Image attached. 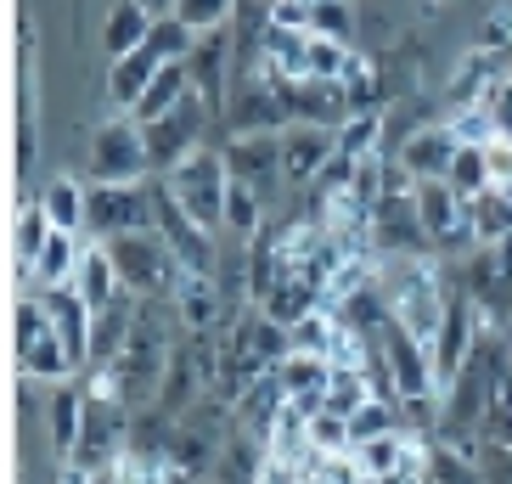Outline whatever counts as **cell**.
I'll use <instances>...</instances> for the list:
<instances>
[{"label": "cell", "instance_id": "7bdbcfd3", "mask_svg": "<svg viewBox=\"0 0 512 484\" xmlns=\"http://www.w3.org/2000/svg\"><path fill=\"white\" fill-rule=\"evenodd\" d=\"M417 6H445V0H417Z\"/></svg>", "mask_w": 512, "mask_h": 484}, {"label": "cell", "instance_id": "d6a6232c", "mask_svg": "<svg viewBox=\"0 0 512 484\" xmlns=\"http://www.w3.org/2000/svg\"><path fill=\"white\" fill-rule=\"evenodd\" d=\"M361 46H338V40H310V79H332V85H344L349 68H355Z\"/></svg>", "mask_w": 512, "mask_h": 484}, {"label": "cell", "instance_id": "7402d4cb", "mask_svg": "<svg viewBox=\"0 0 512 484\" xmlns=\"http://www.w3.org/2000/svg\"><path fill=\"white\" fill-rule=\"evenodd\" d=\"M74 288H79V299L91 304V310H107V304L124 293L119 265H113V254H107V242H85V254H79V271H74Z\"/></svg>", "mask_w": 512, "mask_h": 484}, {"label": "cell", "instance_id": "ba28073f", "mask_svg": "<svg viewBox=\"0 0 512 484\" xmlns=\"http://www.w3.org/2000/svg\"><path fill=\"white\" fill-rule=\"evenodd\" d=\"M383 361H389V378H394V394H400V406L406 400H439V378H434V349L411 338L400 321L383 327Z\"/></svg>", "mask_w": 512, "mask_h": 484}, {"label": "cell", "instance_id": "836d02e7", "mask_svg": "<svg viewBox=\"0 0 512 484\" xmlns=\"http://www.w3.org/2000/svg\"><path fill=\"white\" fill-rule=\"evenodd\" d=\"M445 181L456 186V197H462V203H473V197L490 192V164H484V147H462V152H456V164H451V175H445Z\"/></svg>", "mask_w": 512, "mask_h": 484}, {"label": "cell", "instance_id": "277c9868", "mask_svg": "<svg viewBox=\"0 0 512 484\" xmlns=\"http://www.w3.org/2000/svg\"><path fill=\"white\" fill-rule=\"evenodd\" d=\"M152 231L164 237V248L175 254V265L181 271H197V276H220V242H214V231H203L192 220V214L169 197L164 181H152Z\"/></svg>", "mask_w": 512, "mask_h": 484}, {"label": "cell", "instance_id": "ac0fdd59", "mask_svg": "<svg viewBox=\"0 0 512 484\" xmlns=\"http://www.w3.org/2000/svg\"><path fill=\"white\" fill-rule=\"evenodd\" d=\"M158 68H164V57H158L152 46L130 51V57H119V62H107V102L119 107V113H136L141 96H147L152 79H158Z\"/></svg>", "mask_w": 512, "mask_h": 484}, {"label": "cell", "instance_id": "ee69618b", "mask_svg": "<svg viewBox=\"0 0 512 484\" xmlns=\"http://www.w3.org/2000/svg\"><path fill=\"white\" fill-rule=\"evenodd\" d=\"M507 349H512V321H507Z\"/></svg>", "mask_w": 512, "mask_h": 484}, {"label": "cell", "instance_id": "f546056e", "mask_svg": "<svg viewBox=\"0 0 512 484\" xmlns=\"http://www.w3.org/2000/svg\"><path fill=\"white\" fill-rule=\"evenodd\" d=\"M310 34L338 40V46H361V40H355V34H361V23H355V0H310Z\"/></svg>", "mask_w": 512, "mask_h": 484}, {"label": "cell", "instance_id": "5bb4252c", "mask_svg": "<svg viewBox=\"0 0 512 484\" xmlns=\"http://www.w3.org/2000/svg\"><path fill=\"white\" fill-rule=\"evenodd\" d=\"M40 152V85H34V40L23 23V46H17V181L34 169Z\"/></svg>", "mask_w": 512, "mask_h": 484}, {"label": "cell", "instance_id": "52a82bcc", "mask_svg": "<svg viewBox=\"0 0 512 484\" xmlns=\"http://www.w3.org/2000/svg\"><path fill=\"white\" fill-rule=\"evenodd\" d=\"M259 74V68H254ZM265 79V74H259ZM282 91V107H287V124H310V130H344L355 119V102H349L344 85L332 79H271Z\"/></svg>", "mask_w": 512, "mask_h": 484}, {"label": "cell", "instance_id": "7c38bea8", "mask_svg": "<svg viewBox=\"0 0 512 484\" xmlns=\"http://www.w3.org/2000/svg\"><path fill=\"white\" fill-rule=\"evenodd\" d=\"M338 158V130H310V124H287L282 130V175L287 192H310Z\"/></svg>", "mask_w": 512, "mask_h": 484}, {"label": "cell", "instance_id": "ab89813d", "mask_svg": "<svg viewBox=\"0 0 512 484\" xmlns=\"http://www.w3.org/2000/svg\"><path fill=\"white\" fill-rule=\"evenodd\" d=\"M479 479L484 484H512V451L507 445H484L479 439Z\"/></svg>", "mask_w": 512, "mask_h": 484}, {"label": "cell", "instance_id": "4316f807", "mask_svg": "<svg viewBox=\"0 0 512 484\" xmlns=\"http://www.w3.org/2000/svg\"><path fill=\"white\" fill-rule=\"evenodd\" d=\"M332 344H338V310H310L304 321L287 327V355H321V361H332Z\"/></svg>", "mask_w": 512, "mask_h": 484}, {"label": "cell", "instance_id": "ffe728a7", "mask_svg": "<svg viewBox=\"0 0 512 484\" xmlns=\"http://www.w3.org/2000/svg\"><path fill=\"white\" fill-rule=\"evenodd\" d=\"M79 254H85V242H79L74 231H51V242L40 248V259H34L29 271H23L29 293L68 288V282H74V271H79Z\"/></svg>", "mask_w": 512, "mask_h": 484}, {"label": "cell", "instance_id": "7a4b0ae2", "mask_svg": "<svg viewBox=\"0 0 512 484\" xmlns=\"http://www.w3.org/2000/svg\"><path fill=\"white\" fill-rule=\"evenodd\" d=\"M169 197L192 214L203 231H226V197H231V169H226V152L220 147H197L181 169H169L164 175Z\"/></svg>", "mask_w": 512, "mask_h": 484}, {"label": "cell", "instance_id": "d590c367", "mask_svg": "<svg viewBox=\"0 0 512 484\" xmlns=\"http://www.w3.org/2000/svg\"><path fill=\"white\" fill-rule=\"evenodd\" d=\"M175 17H181L186 29L209 34V29H226L231 17H237V0H175Z\"/></svg>", "mask_w": 512, "mask_h": 484}, {"label": "cell", "instance_id": "8992f818", "mask_svg": "<svg viewBox=\"0 0 512 484\" xmlns=\"http://www.w3.org/2000/svg\"><path fill=\"white\" fill-rule=\"evenodd\" d=\"M214 124V113L197 102V91L186 96L175 113H164L158 124H147V158H152V175L164 181L169 169H181L197 147H203V130Z\"/></svg>", "mask_w": 512, "mask_h": 484}, {"label": "cell", "instance_id": "2e32d148", "mask_svg": "<svg viewBox=\"0 0 512 484\" xmlns=\"http://www.w3.org/2000/svg\"><path fill=\"white\" fill-rule=\"evenodd\" d=\"M276 378H282V394H287L293 411H304V417H321V411H327L332 361H321V355H287V361L276 366Z\"/></svg>", "mask_w": 512, "mask_h": 484}, {"label": "cell", "instance_id": "74e56055", "mask_svg": "<svg viewBox=\"0 0 512 484\" xmlns=\"http://www.w3.org/2000/svg\"><path fill=\"white\" fill-rule=\"evenodd\" d=\"M451 136L462 141V147H490V141L501 136L496 130V119H490V107H467V113H451Z\"/></svg>", "mask_w": 512, "mask_h": 484}, {"label": "cell", "instance_id": "5b68a950", "mask_svg": "<svg viewBox=\"0 0 512 484\" xmlns=\"http://www.w3.org/2000/svg\"><path fill=\"white\" fill-rule=\"evenodd\" d=\"M107 254L119 265L124 293H136V299H169L175 276H181V265H175V254L164 248L158 231H124V237L107 242Z\"/></svg>", "mask_w": 512, "mask_h": 484}, {"label": "cell", "instance_id": "e575fe53", "mask_svg": "<svg viewBox=\"0 0 512 484\" xmlns=\"http://www.w3.org/2000/svg\"><path fill=\"white\" fill-rule=\"evenodd\" d=\"M484 445H507L512 451V366L496 378V394H490V411H484Z\"/></svg>", "mask_w": 512, "mask_h": 484}, {"label": "cell", "instance_id": "60d3db41", "mask_svg": "<svg viewBox=\"0 0 512 484\" xmlns=\"http://www.w3.org/2000/svg\"><path fill=\"white\" fill-rule=\"evenodd\" d=\"M484 164H490V186H507L512 192V136H496L484 147Z\"/></svg>", "mask_w": 512, "mask_h": 484}, {"label": "cell", "instance_id": "d4e9b609", "mask_svg": "<svg viewBox=\"0 0 512 484\" xmlns=\"http://www.w3.org/2000/svg\"><path fill=\"white\" fill-rule=\"evenodd\" d=\"M259 310H265L276 327H293V321H304L310 310H321V288L299 271H282V282L271 288V299L259 304Z\"/></svg>", "mask_w": 512, "mask_h": 484}, {"label": "cell", "instance_id": "8fae6325", "mask_svg": "<svg viewBox=\"0 0 512 484\" xmlns=\"http://www.w3.org/2000/svg\"><path fill=\"white\" fill-rule=\"evenodd\" d=\"M220 152H226L231 181L254 186L265 203L287 186V175H282V136H231Z\"/></svg>", "mask_w": 512, "mask_h": 484}, {"label": "cell", "instance_id": "4fadbf2b", "mask_svg": "<svg viewBox=\"0 0 512 484\" xmlns=\"http://www.w3.org/2000/svg\"><path fill=\"white\" fill-rule=\"evenodd\" d=\"M51 310V327H57V338L68 344V361H74V372L85 378L91 372V327H96V310L85 299H79V288L68 282V288H51L40 293Z\"/></svg>", "mask_w": 512, "mask_h": 484}, {"label": "cell", "instance_id": "484cf974", "mask_svg": "<svg viewBox=\"0 0 512 484\" xmlns=\"http://www.w3.org/2000/svg\"><path fill=\"white\" fill-rule=\"evenodd\" d=\"M467 220H473V231H479V248L507 242L512 237V192H507V186H490L484 197L467 203Z\"/></svg>", "mask_w": 512, "mask_h": 484}, {"label": "cell", "instance_id": "30bf717a", "mask_svg": "<svg viewBox=\"0 0 512 484\" xmlns=\"http://www.w3.org/2000/svg\"><path fill=\"white\" fill-rule=\"evenodd\" d=\"M169 310H175V327H181V333H214V327H226L231 299H226V288H220V276L181 271L175 288H169Z\"/></svg>", "mask_w": 512, "mask_h": 484}, {"label": "cell", "instance_id": "f35d334b", "mask_svg": "<svg viewBox=\"0 0 512 484\" xmlns=\"http://www.w3.org/2000/svg\"><path fill=\"white\" fill-rule=\"evenodd\" d=\"M310 445L321 456H349V417H332V411L310 417Z\"/></svg>", "mask_w": 512, "mask_h": 484}, {"label": "cell", "instance_id": "4dcf8cb0", "mask_svg": "<svg viewBox=\"0 0 512 484\" xmlns=\"http://www.w3.org/2000/svg\"><path fill=\"white\" fill-rule=\"evenodd\" d=\"M51 220H46V209H40V197H29L23 209H17V226H12V242H17V265L29 271L34 259H40V248L51 242Z\"/></svg>", "mask_w": 512, "mask_h": 484}, {"label": "cell", "instance_id": "603a6c76", "mask_svg": "<svg viewBox=\"0 0 512 484\" xmlns=\"http://www.w3.org/2000/svg\"><path fill=\"white\" fill-rule=\"evenodd\" d=\"M147 40H152V17L141 12L136 0H113V12L102 17V51H107V62L141 51Z\"/></svg>", "mask_w": 512, "mask_h": 484}, {"label": "cell", "instance_id": "b9f144b4", "mask_svg": "<svg viewBox=\"0 0 512 484\" xmlns=\"http://www.w3.org/2000/svg\"><path fill=\"white\" fill-rule=\"evenodd\" d=\"M136 6L152 17V23H158V17H175V0H136Z\"/></svg>", "mask_w": 512, "mask_h": 484}, {"label": "cell", "instance_id": "8d00e7d4", "mask_svg": "<svg viewBox=\"0 0 512 484\" xmlns=\"http://www.w3.org/2000/svg\"><path fill=\"white\" fill-rule=\"evenodd\" d=\"M147 46L158 51L164 62H186V57H192V46H197V29H186L181 17H158V23H152V40H147Z\"/></svg>", "mask_w": 512, "mask_h": 484}, {"label": "cell", "instance_id": "9a60e30c", "mask_svg": "<svg viewBox=\"0 0 512 484\" xmlns=\"http://www.w3.org/2000/svg\"><path fill=\"white\" fill-rule=\"evenodd\" d=\"M456 152H462V141L451 136V124H428V130H411V136L400 141L394 164H406L417 181H445L451 164H456Z\"/></svg>", "mask_w": 512, "mask_h": 484}, {"label": "cell", "instance_id": "e0dca14e", "mask_svg": "<svg viewBox=\"0 0 512 484\" xmlns=\"http://www.w3.org/2000/svg\"><path fill=\"white\" fill-rule=\"evenodd\" d=\"M85 411H91L85 378L57 383V394H51V411H46V428H51V451H57V468H62V462H74L79 434H85Z\"/></svg>", "mask_w": 512, "mask_h": 484}, {"label": "cell", "instance_id": "f1b7e54d", "mask_svg": "<svg viewBox=\"0 0 512 484\" xmlns=\"http://www.w3.org/2000/svg\"><path fill=\"white\" fill-rule=\"evenodd\" d=\"M377 400L372 378H366L361 366H332V383H327V411L332 417H355V411Z\"/></svg>", "mask_w": 512, "mask_h": 484}, {"label": "cell", "instance_id": "9c48e42d", "mask_svg": "<svg viewBox=\"0 0 512 484\" xmlns=\"http://www.w3.org/2000/svg\"><path fill=\"white\" fill-rule=\"evenodd\" d=\"M96 242H113L124 231H152V181L147 186H96L91 181V220H85Z\"/></svg>", "mask_w": 512, "mask_h": 484}, {"label": "cell", "instance_id": "44dd1931", "mask_svg": "<svg viewBox=\"0 0 512 484\" xmlns=\"http://www.w3.org/2000/svg\"><path fill=\"white\" fill-rule=\"evenodd\" d=\"M40 209H46V220L57 231H85V220H91V186L74 181V175H51L46 186H40Z\"/></svg>", "mask_w": 512, "mask_h": 484}, {"label": "cell", "instance_id": "83f0119b", "mask_svg": "<svg viewBox=\"0 0 512 484\" xmlns=\"http://www.w3.org/2000/svg\"><path fill=\"white\" fill-rule=\"evenodd\" d=\"M226 231L248 248V242L265 231V197L254 192V186H242V181H231V197H226Z\"/></svg>", "mask_w": 512, "mask_h": 484}, {"label": "cell", "instance_id": "d6986e66", "mask_svg": "<svg viewBox=\"0 0 512 484\" xmlns=\"http://www.w3.org/2000/svg\"><path fill=\"white\" fill-rule=\"evenodd\" d=\"M136 310H141L136 293H119V299L107 304V310H96V327H91V366H113V361L124 355V344H130V333H136Z\"/></svg>", "mask_w": 512, "mask_h": 484}, {"label": "cell", "instance_id": "cb8c5ba5", "mask_svg": "<svg viewBox=\"0 0 512 484\" xmlns=\"http://www.w3.org/2000/svg\"><path fill=\"white\" fill-rule=\"evenodd\" d=\"M186 96H192V68H186V62H164V68H158V79H152V91L141 96V107L130 113V119L147 130V124H158L164 113H175Z\"/></svg>", "mask_w": 512, "mask_h": 484}, {"label": "cell", "instance_id": "3957f363", "mask_svg": "<svg viewBox=\"0 0 512 484\" xmlns=\"http://www.w3.org/2000/svg\"><path fill=\"white\" fill-rule=\"evenodd\" d=\"M91 175H96V186H147V175H152L147 130L130 113H113L91 136Z\"/></svg>", "mask_w": 512, "mask_h": 484}, {"label": "cell", "instance_id": "1f68e13d", "mask_svg": "<svg viewBox=\"0 0 512 484\" xmlns=\"http://www.w3.org/2000/svg\"><path fill=\"white\" fill-rule=\"evenodd\" d=\"M394 428H406V411L394 406V400H366V406L349 417V451H355V445H366V439L394 434Z\"/></svg>", "mask_w": 512, "mask_h": 484}, {"label": "cell", "instance_id": "6da1fadb", "mask_svg": "<svg viewBox=\"0 0 512 484\" xmlns=\"http://www.w3.org/2000/svg\"><path fill=\"white\" fill-rule=\"evenodd\" d=\"M12 349H17V378L34 383H74V361H68V344L51 327V310L40 293H23L12 316Z\"/></svg>", "mask_w": 512, "mask_h": 484}]
</instances>
